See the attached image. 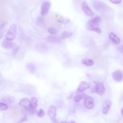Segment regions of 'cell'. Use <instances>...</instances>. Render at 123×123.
<instances>
[{"instance_id":"6da1fadb","label":"cell","mask_w":123,"mask_h":123,"mask_svg":"<svg viewBox=\"0 0 123 123\" xmlns=\"http://www.w3.org/2000/svg\"><path fill=\"white\" fill-rule=\"evenodd\" d=\"M17 33V27L15 24H12L6 34V39L12 41L14 39Z\"/></svg>"},{"instance_id":"7a4b0ae2","label":"cell","mask_w":123,"mask_h":123,"mask_svg":"<svg viewBox=\"0 0 123 123\" xmlns=\"http://www.w3.org/2000/svg\"><path fill=\"white\" fill-rule=\"evenodd\" d=\"M93 7L97 11L101 13L106 12V10H108V8H109L106 4L99 0L94 1Z\"/></svg>"},{"instance_id":"3957f363","label":"cell","mask_w":123,"mask_h":123,"mask_svg":"<svg viewBox=\"0 0 123 123\" xmlns=\"http://www.w3.org/2000/svg\"><path fill=\"white\" fill-rule=\"evenodd\" d=\"M48 114L49 116L50 117L51 121L54 123H58V121L56 119V107L54 106H51L49 107Z\"/></svg>"},{"instance_id":"277c9868","label":"cell","mask_w":123,"mask_h":123,"mask_svg":"<svg viewBox=\"0 0 123 123\" xmlns=\"http://www.w3.org/2000/svg\"><path fill=\"white\" fill-rule=\"evenodd\" d=\"M51 3L49 1H45L43 2L41 6V15L42 16H45L49 12L50 8Z\"/></svg>"},{"instance_id":"5b68a950","label":"cell","mask_w":123,"mask_h":123,"mask_svg":"<svg viewBox=\"0 0 123 123\" xmlns=\"http://www.w3.org/2000/svg\"><path fill=\"white\" fill-rule=\"evenodd\" d=\"M113 79L118 82H121L123 80V73L122 71L116 70L113 72L111 74Z\"/></svg>"},{"instance_id":"8992f818","label":"cell","mask_w":123,"mask_h":123,"mask_svg":"<svg viewBox=\"0 0 123 123\" xmlns=\"http://www.w3.org/2000/svg\"><path fill=\"white\" fill-rule=\"evenodd\" d=\"M90 87V84L85 81H82L79 85L76 90L75 91L76 94L81 93Z\"/></svg>"},{"instance_id":"52a82bcc","label":"cell","mask_w":123,"mask_h":123,"mask_svg":"<svg viewBox=\"0 0 123 123\" xmlns=\"http://www.w3.org/2000/svg\"><path fill=\"white\" fill-rule=\"evenodd\" d=\"M101 21V18L99 16H97L88 21L87 23L88 26H96L99 25Z\"/></svg>"},{"instance_id":"ba28073f","label":"cell","mask_w":123,"mask_h":123,"mask_svg":"<svg viewBox=\"0 0 123 123\" xmlns=\"http://www.w3.org/2000/svg\"><path fill=\"white\" fill-rule=\"evenodd\" d=\"M111 105V101L109 99H105L103 102L102 104V112L103 114H106L108 111H109L110 107Z\"/></svg>"},{"instance_id":"9c48e42d","label":"cell","mask_w":123,"mask_h":123,"mask_svg":"<svg viewBox=\"0 0 123 123\" xmlns=\"http://www.w3.org/2000/svg\"><path fill=\"white\" fill-rule=\"evenodd\" d=\"M84 105L86 108L88 109H93L95 106V103L93 98L90 96L87 97L85 100Z\"/></svg>"},{"instance_id":"30bf717a","label":"cell","mask_w":123,"mask_h":123,"mask_svg":"<svg viewBox=\"0 0 123 123\" xmlns=\"http://www.w3.org/2000/svg\"><path fill=\"white\" fill-rule=\"evenodd\" d=\"M82 8L83 12L89 17H93L94 16L92 11L85 1H83L82 3Z\"/></svg>"},{"instance_id":"8fae6325","label":"cell","mask_w":123,"mask_h":123,"mask_svg":"<svg viewBox=\"0 0 123 123\" xmlns=\"http://www.w3.org/2000/svg\"><path fill=\"white\" fill-rule=\"evenodd\" d=\"M96 92L99 95H102L105 92V87L103 83L101 82L97 83L95 86Z\"/></svg>"},{"instance_id":"7c38bea8","label":"cell","mask_w":123,"mask_h":123,"mask_svg":"<svg viewBox=\"0 0 123 123\" xmlns=\"http://www.w3.org/2000/svg\"><path fill=\"white\" fill-rule=\"evenodd\" d=\"M38 98L35 97H32L30 100V104L29 106V109L31 110H35L37 106Z\"/></svg>"},{"instance_id":"4fadbf2b","label":"cell","mask_w":123,"mask_h":123,"mask_svg":"<svg viewBox=\"0 0 123 123\" xmlns=\"http://www.w3.org/2000/svg\"><path fill=\"white\" fill-rule=\"evenodd\" d=\"M30 104V100L27 98H23L20 100L18 104L19 105L24 108L26 109L29 108Z\"/></svg>"},{"instance_id":"5bb4252c","label":"cell","mask_w":123,"mask_h":123,"mask_svg":"<svg viewBox=\"0 0 123 123\" xmlns=\"http://www.w3.org/2000/svg\"><path fill=\"white\" fill-rule=\"evenodd\" d=\"M47 39L49 42L52 44H57L61 42V39L60 38V37L58 36L54 35L49 36L47 37Z\"/></svg>"},{"instance_id":"9a60e30c","label":"cell","mask_w":123,"mask_h":123,"mask_svg":"<svg viewBox=\"0 0 123 123\" xmlns=\"http://www.w3.org/2000/svg\"><path fill=\"white\" fill-rule=\"evenodd\" d=\"M110 39L115 44H118L120 43L121 40L120 38L113 33L111 32L109 35Z\"/></svg>"},{"instance_id":"2e32d148","label":"cell","mask_w":123,"mask_h":123,"mask_svg":"<svg viewBox=\"0 0 123 123\" xmlns=\"http://www.w3.org/2000/svg\"><path fill=\"white\" fill-rule=\"evenodd\" d=\"M1 46L6 49H11L13 47V43L11 41L6 39L2 42Z\"/></svg>"},{"instance_id":"e0dca14e","label":"cell","mask_w":123,"mask_h":123,"mask_svg":"<svg viewBox=\"0 0 123 123\" xmlns=\"http://www.w3.org/2000/svg\"><path fill=\"white\" fill-rule=\"evenodd\" d=\"M81 63L87 66H92L94 65V62L90 59H83L81 61Z\"/></svg>"},{"instance_id":"ac0fdd59","label":"cell","mask_w":123,"mask_h":123,"mask_svg":"<svg viewBox=\"0 0 123 123\" xmlns=\"http://www.w3.org/2000/svg\"><path fill=\"white\" fill-rule=\"evenodd\" d=\"M26 69L28 71V72H29L31 74H34L36 71V67L34 64L32 63H30L27 64Z\"/></svg>"},{"instance_id":"d6986e66","label":"cell","mask_w":123,"mask_h":123,"mask_svg":"<svg viewBox=\"0 0 123 123\" xmlns=\"http://www.w3.org/2000/svg\"><path fill=\"white\" fill-rule=\"evenodd\" d=\"M72 35H73V33L72 32L64 31L62 33L61 37V39H65L71 37L72 36Z\"/></svg>"},{"instance_id":"ffe728a7","label":"cell","mask_w":123,"mask_h":123,"mask_svg":"<svg viewBox=\"0 0 123 123\" xmlns=\"http://www.w3.org/2000/svg\"><path fill=\"white\" fill-rule=\"evenodd\" d=\"M87 29L90 30V31H94L98 33H101V29L98 27L96 26H87Z\"/></svg>"},{"instance_id":"44dd1931","label":"cell","mask_w":123,"mask_h":123,"mask_svg":"<svg viewBox=\"0 0 123 123\" xmlns=\"http://www.w3.org/2000/svg\"><path fill=\"white\" fill-rule=\"evenodd\" d=\"M37 116L39 118H42L44 117L45 115V113L43 109H40L37 112Z\"/></svg>"},{"instance_id":"7402d4cb","label":"cell","mask_w":123,"mask_h":123,"mask_svg":"<svg viewBox=\"0 0 123 123\" xmlns=\"http://www.w3.org/2000/svg\"><path fill=\"white\" fill-rule=\"evenodd\" d=\"M8 106L4 103H0V111H5L8 109Z\"/></svg>"},{"instance_id":"603a6c76","label":"cell","mask_w":123,"mask_h":123,"mask_svg":"<svg viewBox=\"0 0 123 123\" xmlns=\"http://www.w3.org/2000/svg\"><path fill=\"white\" fill-rule=\"evenodd\" d=\"M48 31L52 35H54V34H55L57 33V31L54 29V28H52V27H49L48 29Z\"/></svg>"},{"instance_id":"cb8c5ba5","label":"cell","mask_w":123,"mask_h":123,"mask_svg":"<svg viewBox=\"0 0 123 123\" xmlns=\"http://www.w3.org/2000/svg\"><path fill=\"white\" fill-rule=\"evenodd\" d=\"M83 98V96L82 95H76L74 97V100L75 102H79L81 101V100Z\"/></svg>"},{"instance_id":"d4e9b609","label":"cell","mask_w":123,"mask_h":123,"mask_svg":"<svg viewBox=\"0 0 123 123\" xmlns=\"http://www.w3.org/2000/svg\"><path fill=\"white\" fill-rule=\"evenodd\" d=\"M26 120H27V116H26V115H25L22 118H21L19 120V121H18V123H23Z\"/></svg>"},{"instance_id":"484cf974","label":"cell","mask_w":123,"mask_h":123,"mask_svg":"<svg viewBox=\"0 0 123 123\" xmlns=\"http://www.w3.org/2000/svg\"><path fill=\"white\" fill-rule=\"evenodd\" d=\"M110 1L114 4H119L122 2V0H110Z\"/></svg>"},{"instance_id":"4316f807","label":"cell","mask_w":123,"mask_h":123,"mask_svg":"<svg viewBox=\"0 0 123 123\" xmlns=\"http://www.w3.org/2000/svg\"><path fill=\"white\" fill-rule=\"evenodd\" d=\"M18 49H19V48L17 47H16V48H14L13 50H12V54L13 55H15L16 53L17 52L18 50Z\"/></svg>"},{"instance_id":"83f0119b","label":"cell","mask_w":123,"mask_h":123,"mask_svg":"<svg viewBox=\"0 0 123 123\" xmlns=\"http://www.w3.org/2000/svg\"><path fill=\"white\" fill-rule=\"evenodd\" d=\"M120 50L121 52L122 53H123V45H122V46H121V47H120Z\"/></svg>"},{"instance_id":"f1b7e54d","label":"cell","mask_w":123,"mask_h":123,"mask_svg":"<svg viewBox=\"0 0 123 123\" xmlns=\"http://www.w3.org/2000/svg\"><path fill=\"white\" fill-rule=\"evenodd\" d=\"M67 123H75V122L74 121L72 120V121H69L68 122H67Z\"/></svg>"},{"instance_id":"f546056e","label":"cell","mask_w":123,"mask_h":123,"mask_svg":"<svg viewBox=\"0 0 123 123\" xmlns=\"http://www.w3.org/2000/svg\"><path fill=\"white\" fill-rule=\"evenodd\" d=\"M121 113L122 114V115H123V108L121 109Z\"/></svg>"},{"instance_id":"4dcf8cb0","label":"cell","mask_w":123,"mask_h":123,"mask_svg":"<svg viewBox=\"0 0 123 123\" xmlns=\"http://www.w3.org/2000/svg\"><path fill=\"white\" fill-rule=\"evenodd\" d=\"M61 123H67V122H66V121H62Z\"/></svg>"}]
</instances>
